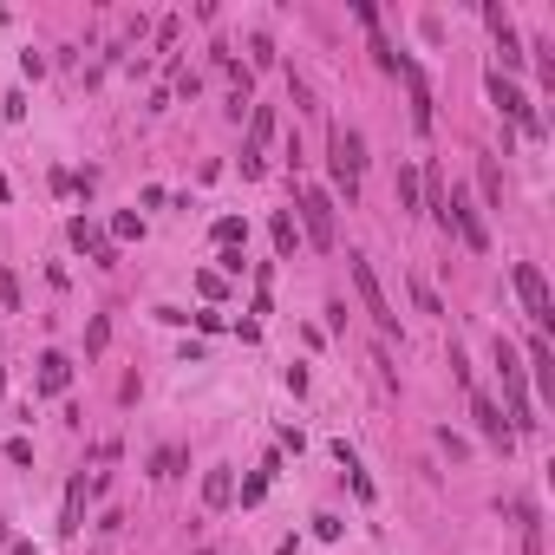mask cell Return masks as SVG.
<instances>
[{
  "label": "cell",
  "mask_w": 555,
  "mask_h": 555,
  "mask_svg": "<svg viewBox=\"0 0 555 555\" xmlns=\"http://www.w3.org/2000/svg\"><path fill=\"white\" fill-rule=\"evenodd\" d=\"M490 353H497V373H503V399H510V431H516V438H529V431H536L542 418H536V399H529V386H523V353H516L510 340H503V333H497V340H490Z\"/></svg>",
  "instance_id": "cell-1"
},
{
  "label": "cell",
  "mask_w": 555,
  "mask_h": 555,
  "mask_svg": "<svg viewBox=\"0 0 555 555\" xmlns=\"http://www.w3.org/2000/svg\"><path fill=\"white\" fill-rule=\"evenodd\" d=\"M444 236H458L471 255H490V229H484V209L471 203V190H444Z\"/></svg>",
  "instance_id": "cell-2"
},
{
  "label": "cell",
  "mask_w": 555,
  "mask_h": 555,
  "mask_svg": "<svg viewBox=\"0 0 555 555\" xmlns=\"http://www.w3.org/2000/svg\"><path fill=\"white\" fill-rule=\"evenodd\" d=\"M327 164H333V183L347 190V203L360 196V170H366V138L353 125H333V138H327Z\"/></svg>",
  "instance_id": "cell-3"
},
{
  "label": "cell",
  "mask_w": 555,
  "mask_h": 555,
  "mask_svg": "<svg viewBox=\"0 0 555 555\" xmlns=\"http://www.w3.org/2000/svg\"><path fill=\"white\" fill-rule=\"evenodd\" d=\"M294 222H301V242H314V249H333V242H340L333 196L320 190V183H301V209H294Z\"/></svg>",
  "instance_id": "cell-4"
},
{
  "label": "cell",
  "mask_w": 555,
  "mask_h": 555,
  "mask_svg": "<svg viewBox=\"0 0 555 555\" xmlns=\"http://www.w3.org/2000/svg\"><path fill=\"white\" fill-rule=\"evenodd\" d=\"M510 281H516V301H523V314L536 320V333L549 340V327H555V294H549V281H542V268H536V262H516Z\"/></svg>",
  "instance_id": "cell-5"
},
{
  "label": "cell",
  "mask_w": 555,
  "mask_h": 555,
  "mask_svg": "<svg viewBox=\"0 0 555 555\" xmlns=\"http://www.w3.org/2000/svg\"><path fill=\"white\" fill-rule=\"evenodd\" d=\"M347 275H353V294H360V307L379 320V333H399V314H392V301H386V288H379V275H373V262H366L360 249H347Z\"/></svg>",
  "instance_id": "cell-6"
},
{
  "label": "cell",
  "mask_w": 555,
  "mask_h": 555,
  "mask_svg": "<svg viewBox=\"0 0 555 555\" xmlns=\"http://www.w3.org/2000/svg\"><path fill=\"white\" fill-rule=\"evenodd\" d=\"M484 85H490V105H497L503 118H516V125H523V138H542V118H536V105L523 98V85L503 79L497 66H490V79H484Z\"/></svg>",
  "instance_id": "cell-7"
},
{
  "label": "cell",
  "mask_w": 555,
  "mask_h": 555,
  "mask_svg": "<svg viewBox=\"0 0 555 555\" xmlns=\"http://www.w3.org/2000/svg\"><path fill=\"white\" fill-rule=\"evenodd\" d=\"M66 242H72L79 255H92L98 268H118V242H105V229H98L92 216H72V222H66Z\"/></svg>",
  "instance_id": "cell-8"
},
{
  "label": "cell",
  "mask_w": 555,
  "mask_h": 555,
  "mask_svg": "<svg viewBox=\"0 0 555 555\" xmlns=\"http://www.w3.org/2000/svg\"><path fill=\"white\" fill-rule=\"evenodd\" d=\"M484 20H490V33H497V46H503V66H497V72H503V79H510V72H516V66H523V59H529V53H523V33H516L510 7H497V0H490V7H484Z\"/></svg>",
  "instance_id": "cell-9"
},
{
  "label": "cell",
  "mask_w": 555,
  "mask_h": 555,
  "mask_svg": "<svg viewBox=\"0 0 555 555\" xmlns=\"http://www.w3.org/2000/svg\"><path fill=\"white\" fill-rule=\"evenodd\" d=\"M399 79H405V92H412V125L431 131L438 105H431V79H425V66H418V59H399Z\"/></svg>",
  "instance_id": "cell-10"
},
{
  "label": "cell",
  "mask_w": 555,
  "mask_h": 555,
  "mask_svg": "<svg viewBox=\"0 0 555 555\" xmlns=\"http://www.w3.org/2000/svg\"><path fill=\"white\" fill-rule=\"evenodd\" d=\"M471 418H477V431H484L497 451H510L516 444V431H510V418H503V405L490 399V392H471Z\"/></svg>",
  "instance_id": "cell-11"
},
{
  "label": "cell",
  "mask_w": 555,
  "mask_h": 555,
  "mask_svg": "<svg viewBox=\"0 0 555 555\" xmlns=\"http://www.w3.org/2000/svg\"><path fill=\"white\" fill-rule=\"evenodd\" d=\"M85 497H92V484H85V477H72V484H66V503H59V536H79V529H85Z\"/></svg>",
  "instance_id": "cell-12"
},
{
  "label": "cell",
  "mask_w": 555,
  "mask_h": 555,
  "mask_svg": "<svg viewBox=\"0 0 555 555\" xmlns=\"http://www.w3.org/2000/svg\"><path fill=\"white\" fill-rule=\"evenodd\" d=\"M523 373H536V392L542 399H555V353H549V340H529V360H523Z\"/></svg>",
  "instance_id": "cell-13"
},
{
  "label": "cell",
  "mask_w": 555,
  "mask_h": 555,
  "mask_svg": "<svg viewBox=\"0 0 555 555\" xmlns=\"http://www.w3.org/2000/svg\"><path fill=\"white\" fill-rule=\"evenodd\" d=\"M33 386H40V399H59V392L72 386V360L66 353H40V379H33Z\"/></svg>",
  "instance_id": "cell-14"
},
{
  "label": "cell",
  "mask_w": 555,
  "mask_h": 555,
  "mask_svg": "<svg viewBox=\"0 0 555 555\" xmlns=\"http://www.w3.org/2000/svg\"><path fill=\"white\" fill-rule=\"evenodd\" d=\"M510 516H516V529H523V555H542V510H536V497H516Z\"/></svg>",
  "instance_id": "cell-15"
},
{
  "label": "cell",
  "mask_w": 555,
  "mask_h": 555,
  "mask_svg": "<svg viewBox=\"0 0 555 555\" xmlns=\"http://www.w3.org/2000/svg\"><path fill=\"white\" fill-rule=\"evenodd\" d=\"M268 138H275V111H268V105H255V111H249V144H242V151H249V157H262V151H268Z\"/></svg>",
  "instance_id": "cell-16"
},
{
  "label": "cell",
  "mask_w": 555,
  "mask_h": 555,
  "mask_svg": "<svg viewBox=\"0 0 555 555\" xmlns=\"http://www.w3.org/2000/svg\"><path fill=\"white\" fill-rule=\"evenodd\" d=\"M203 503H209V510H229V503H236V477H229V471H209L203 477Z\"/></svg>",
  "instance_id": "cell-17"
},
{
  "label": "cell",
  "mask_w": 555,
  "mask_h": 555,
  "mask_svg": "<svg viewBox=\"0 0 555 555\" xmlns=\"http://www.w3.org/2000/svg\"><path fill=\"white\" fill-rule=\"evenodd\" d=\"M268 236H275V249H281V255H294V249H301V222H294L288 209H275V222H268Z\"/></svg>",
  "instance_id": "cell-18"
},
{
  "label": "cell",
  "mask_w": 555,
  "mask_h": 555,
  "mask_svg": "<svg viewBox=\"0 0 555 555\" xmlns=\"http://www.w3.org/2000/svg\"><path fill=\"white\" fill-rule=\"evenodd\" d=\"M209 236H216V249H236V242H249V222H242V216H216Z\"/></svg>",
  "instance_id": "cell-19"
},
{
  "label": "cell",
  "mask_w": 555,
  "mask_h": 555,
  "mask_svg": "<svg viewBox=\"0 0 555 555\" xmlns=\"http://www.w3.org/2000/svg\"><path fill=\"white\" fill-rule=\"evenodd\" d=\"M392 190H399V209H405V216H412V209H418V170H412V164H399V177H392Z\"/></svg>",
  "instance_id": "cell-20"
},
{
  "label": "cell",
  "mask_w": 555,
  "mask_h": 555,
  "mask_svg": "<svg viewBox=\"0 0 555 555\" xmlns=\"http://www.w3.org/2000/svg\"><path fill=\"white\" fill-rule=\"evenodd\" d=\"M477 183H484V203H497V209H503V170H497V157H484Z\"/></svg>",
  "instance_id": "cell-21"
},
{
  "label": "cell",
  "mask_w": 555,
  "mask_h": 555,
  "mask_svg": "<svg viewBox=\"0 0 555 555\" xmlns=\"http://www.w3.org/2000/svg\"><path fill=\"white\" fill-rule=\"evenodd\" d=\"M151 477H183V451L177 444H164V451L151 458Z\"/></svg>",
  "instance_id": "cell-22"
},
{
  "label": "cell",
  "mask_w": 555,
  "mask_h": 555,
  "mask_svg": "<svg viewBox=\"0 0 555 555\" xmlns=\"http://www.w3.org/2000/svg\"><path fill=\"white\" fill-rule=\"evenodd\" d=\"M111 236H118V242H138V236H144V216L118 209V216H111Z\"/></svg>",
  "instance_id": "cell-23"
},
{
  "label": "cell",
  "mask_w": 555,
  "mask_h": 555,
  "mask_svg": "<svg viewBox=\"0 0 555 555\" xmlns=\"http://www.w3.org/2000/svg\"><path fill=\"white\" fill-rule=\"evenodd\" d=\"M105 340H111V320H105V314H98V320H92V327H85V353H105Z\"/></svg>",
  "instance_id": "cell-24"
},
{
  "label": "cell",
  "mask_w": 555,
  "mask_h": 555,
  "mask_svg": "<svg viewBox=\"0 0 555 555\" xmlns=\"http://www.w3.org/2000/svg\"><path fill=\"white\" fill-rule=\"evenodd\" d=\"M196 288H203V301H222V294H229V281H222L216 268H203V275H196Z\"/></svg>",
  "instance_id": "cell-25"
},
{
  "label": "cell",
  "mask_w": 555,
  "mask_h": 555,
  "mask_svg": "<svg viewBox=\"0 0 555 555\" xmlns=\"http://www.w3.org/2000/svg\"><path fill=\"white\" fill-rule=\"evenodd\" d=\"M249 53H255V66H275V40H268V33H255Z\"/></svg>",
  "instance_id": "cell-26"
},
{
  "label": "cell",
  "mask_w": 555,
  "mask_h": 555,
  "mask_svg": "<svg viewBox=\"0 0 555 555\" xmlns=\"http://www.w3.org/2000/svg\"><path fill=\"white\" fill-rule=\"evenodd\" d=\"M412 301H418V307H425V314H444V301H438V294H431V288H425V281H412Z\"/></svg>",
  "instance_id": "cell-27"
},
{
  "label": "cell",
  "mask_w": 555,
  "mask_h": 555,
  "mask_svg": "<svg viewBox=\"0 0 555 555\" xmlns=\"http://www.w3.org/2000/svg\"><path fill=\"white\" fill-rule=\"evenodd\" d=\"M0 301L20 307V275H7V268H0Z\"/></svg>",
  "instance_id": "cell-28"
},
{
  "label": "cell",
  "mask_w": 555,
  "mask_h": 555,
  "mask_svg": "<svg viewBox=\"0 0 555 555\" xmlns=\"http://www.w3.org/2000/svg\"><path fill=\"white\" fill-rule=\"evenodd\" d=\"M7 464H33V444L27 438H7Z\"/></svg>",
  "instance_id": "cell-29"
},
{
  "label": "cell",
  "mask_w": 555,
  "mask_h": 555,
  "mask_svg": "<svg viewBox=\"0 0 555 555\" xmlns=\"http://www.w3.org/2000/svg\"><path fill=\"white\" fill-rule=\"evenodd\" d=\"M314 536L320 542H340V516H314Z\"/></svg>",
  "instance_id": "cell-30"
},
{
  "label": "cell",
  "mask_w": 555,
  "mask_h": 555,
  "mask_svg": "<svg viewBox=\"0 0 555 555\" xmlns=\"http://www.w3.org/2000/svg\"><path fill=\"white\" fill-rule=\"evenodd\" d=\"M0 399H7V366H0Z\"/></svg>",
  "instance_id": "cell-31"
}]
</instances>
